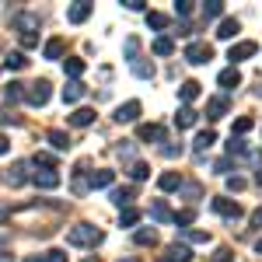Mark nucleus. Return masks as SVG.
Listing matches in <instances>:
<instances>
[{
  "label": "nucleus",
  "mask_w": 262,
  "mask_h": 262,
  "mask_svg": "<svg viewBox=\"0 0 262 262\" xmlns=\"http://www.w3.org/2000/svg\"><path fill=\"white\" fill-rule=\"evenodd\" d=\"M210 206H213V213H221V217H227V221H238V217H242V206H238L234 200H227V196H217Z\"/></svg>",
  "instance_id": "423d86ee"
},
{
  "label": "nucleus",
  "mask_w": 262,
  "mask_h": 262,
  "mask_svg": "<svg viewBox=\"0 0 262 262\" xmlns=\"http://www.w3.org/2000/svg\"><path fill=\"white\" fill-rule=\"evenodd\" d=\"M147 25L161 32V28H168V25H171V18H168V14H161V11H147Z\"/></svg>",
  "instance_id": "7c9ffc66"
},
{
  "label": "nucleus",
  "mask_w": 262,
  "mask_h": 262,
  "mask_svg": "<svg viewBox=\"0 0 262 262\" xmlns=\"http://www.w3.org/2000/svg\"><path fill=\"white\" fill-rule=\"evenodd\" d=\"M158 189H161V192H175V189H182V175L179 171H164L161 179H158Z\"/></svg>",
  "instance_id": "a211bd4d"
},
{
  "label": "nucleus",
  "mask_w": 262,
  "mask_h": 262,
  "mask_svg": "<svg viewBox=\"0 0 262 262\" xmlns=\"http://www.w3.org/2000/svg\"><path fill=\"white\" fill-rule=\"evenodd\" d=\"M42 56H46V60H60L63 56V39H49L42 46Z\"/></svg>",
  "instance_id": "cd10ccee"
},
{
  "label": "nucleus",
  "mask_w": 262,
  "mask_h": 262,
  "mask_svg": "<svg viewBox=\"0 0 262 262\" xmlns=\"http://www.w3.org/2000/svg\"><path fill=\"white\" fill-rule=\"evenodd\" d=\"M91 122H95V108H77V112L70 116V126H77V129L91 126Z\"/></svg>",
  "instance_id": "a878e982"
},
{
  "label": "nucleus",
  "mask_w": 262,
  "mask_h": 262,
  "mask_svg": "<svg viewBox=\"0 0 262 262\" xmlns=\"http://www.w3.org/2000/svg\"><path fill=\"white\" fill-rule=\"evenodd\" d=\"M210 262H234V252H231V248H217Z\"/></svg>",
  "instance_id": "c03bdc74"
},
{
  "label": "nucleus",
  "mask_w": 262,
  "mask_h": 262,
  "mask_svg": "<svg viewBox=\"0 0 262 262\" xmlns=\"http://www.w3.org/2000/svg\"><path fill=\"white\" fill-rule=\"evenodd\" d=\"M137 140H164V126H158V122H143L140 129H137Z\"/></svg>",
  "instance_id": "ddd939ff"
},
{
  "label": "nucleus",
  "mask_w": 262,
  "mask_h": 262,
  "mask_svg": "<svg viewBox=\"0 0 262 262\" xmlns=\"http://www.w3.org/2000/svg\"><path fill=\"white\" fill-rule=\"evenodd\" d=\"M252 154V147L242 140V137H231V143H227V158H248Z\"/></svg>",
  "instance_id": "4be33fe9"
},
{
  "label": "nucleus",
  "mask_w": 262,
  "mask_h": 262,
  "mask_svg": "<svg viewBox=\"0 0 262 262\" xmlns=\"http://www.w3.org/2000/svg\"><path fill=\"white\" fill-rule=\"evenodd\" d=\"M213 143H217V133H213V129H203L200 137L192 140V150H196V154H203V150H210Z\"/></svg>",
  "instance_id": "412c9836"
},
{
  "label": "nucleus",
  "mask_w": 262,
  "mask_h": 262,
  "mask_svg": "<svg viewBox=\"0 0 262 262\" xmlns=\"http://www.w3.org/2000/svg\"><path fill=\"white\" fill-rule=\"evenodd\" d=\"M192 4H196V0H175V14H179V18H189V14H192Z\"/></svg>",
  "instance_id": "79ce46f5"
},
{
  "label": "nucleus",
  "mask_w": 262,
  "mask_h": 262,
  "mask_svg": "<svg viewBox=\"0 0 262 262\" xmlns=\"http://www.w3.org/2000/svg\"><path fill=\"white\" fill-rule=\"evenodd\" d=\"M25 262H46V255H28Z\"/></svg>",
  "instance_id": "5fc2aeb1"
},
{
  "label": "nucleus",
  "mask_w": 262,
  "mask_h": 262,
  "mask_svg": "<svg viewBox=\"0 0 262 262\" xmlns=\"http://www.w3.org/2000/svg\"><path fill=\"white\" fill-rule=\"evenodd\" d=\"M242 32V25H238V18H224L221 28H217V39H234Z\"/></svg>",
  "instance_id": "5701e85b"
},
{
  "label": "nucleus",
  "mask_w": 262,
  "mask_h": 262,
  "mask_svg": "<svg viewBox=\"0 0 262 262\" xmlns=\"http://www.w3.org/2000/svg\"><path fill=\"white\" fill-rule=\"evenodd\" d=\"M126 4V11H143V0H122Z\"/></svg>",
  "instance_id": "3c124183"
},
{
  "label": "nucleus",
  "mask_w": 262,
  "mask_h": 262,
  "mask_svg": "<svg viewBox=\"0 0 262 262\" xmlns=\"http://www.w3.org/2000/svg\"><path fill=\"white\" fill-rule=\"evenodd\" d=\"M49 98H53V84L49 81H35L25 88V101L28 105H35V108H42V105H49Z\"/></svg>",
  "instance_id": "f03ea898"
},
{
  "label": "nucleus",
  "mask_w": 262,
  "mask_h": 262,
  "mask_svg": "<svg viewBox=\"0 0 262 262\" xmlns=\"http://www.w3.org/2000/svg\"><path fill=\"white\" fill-rule=\"evenodd\" d=\"M179 98L185 101V105H192V101L200 98V81H185V84L179 88Z\"/></svg>",
  "instance_id": "393cba45"
},
{
  "label": "nucleus",
  "mask_w": 262,
  "mask_h": 262,
  "mask_svg": "<svg viewBox=\"0 0 262 262\" xmlns=\"http://www.w3.org/2000/svg\"><path fill=\"white\" fill-rule=\"evenodd\" d=\"M88 18H91V4H88V0L70 4V11H67V21H70V25H84Z\"/></svg>",
  "instance_id": "6e6552de"
},
{
  "label": "nucleus",
  "mask_w": 262,
  "mask_h": 262,
  "mask_svg": "<svg viewBox=\"0 0 262 262\" xmlns=\"http://www.w3.org/2000/svg\"><path fill=\"white\" fill-rule=\"evenodd\" d=\"M185 60L196 63V67H200V63H210L213 60V46H210V42H189V46H185Z\"/></svg>",
  "instance_id": "7ed1b4c3"
},
{
  "label": "nucleus",
  "mask_w": 262,
  "mask_h": 262,
  "mask_svg": "<svg viewBox=\"0 0 262 262\" xmlns=\"http://www.w3.org/2000/svg\"><path fill=\"white\" fill-rule=\"evenodd\" d=\"M7 182H11V189H18L28 182V161H14L11 164V171H7Z\"/></svg>",
  "instance_id": "9b49d317"
},
{
  "label": "nucleus",
  "mask_w": 262,
  "mask_h": 262,
  "mask_svg": "<svg viewBox=\"0 0 262 262\" xmlns=\"http://www.w3.org/2000/svg\"><path fill=\"white\" fill-rule=\"evenodd\" d=\"M217 84H221L224 91H234V88L242 84V74H238V67H227V70H221V77H217Z\"/></svg>",
  "instance_id": "4468645a"
},
{
  "label": "nucleus",
  "mask_w": 262,
  "mask_h": 262,
  "mask_svg": "<svg viewBox=\"0 0 262 262\" xmlns=\"http://www.w3.org/2000/svg\"><path fill=\"white\" fill-rule=\"evenodd\" d=\"M63 70H67L74 81H77V77L84 74V60H67V63H63Z\"/></svg>",
  "instance_id": "ea45409f"
},
{
  "label": "nucleus",
  "mask_w": 262,
  "mask_h": 262,
  "mask_svg": "<svg viewBox=\"0 0 262 262\" xmlns=\"http://www.w3.org/2000/svg\"><path fill=\"white\" fill-rule=\"evenodd\" d=\"M161 154H164V158H182V143H179V147L168 143V147H161Z\"/></svg>",
  "instance_id": "de8ad7c7"
},
{
  "label": "nucleus",
  "mask_w": 262,
  "mask_h": 262,
  "mask_svg": "<svg viewBox=\"0 0 262 262\" xmlns=\"http://www.w3.org/2000/svg\"><path fill=\"white\" fill-rule=\"evenodd\" d=\"M224 14V0H206L203 4V18H221Z\"/></svg>",
  "instance_id": "72a5a7b5"
},
{
  "label": "nucleus",
  "mask_w": 262,
  "mask_h": 262,
  "mask_svg": "<svg viewBox=\"0 0 262 262\" xmlns=\"http://www.w3.org/2000/svg\"><path fill=\"white\" fill-rule=\"evenodd\" d=\"M0 262H11V255H0Z\"/></svg>",
  "instance_id": "bf43d9fd"
},
{
  "label": "nucleus",
  "mask_w": 262,
  "mask_h": 262,
  "mask_svg": "<svg viewBox=\"0 0 262 262\" xmlns=\"http://www.w3.org/2000/svg\"><path fill=\"white\" fill-rule=\"evenodd\" d=\"M46 140H49L53 150H70V137H67L63 129H49V133H46Z\"/></svg>",
  "instance_id": "6ab92c4d"
},
{
  "label": "nucleus",
  "mask_w": 262,
  "mask_h": 262,
  "mask_svg": "<svg viewBox=\"0 0 262 262\" xmlns=\"http://www.w3.org/2000/svg\"><path fill=\"white\" fill-rule=\"evenodd\" d=\"M133 74H137V77H143V81H150V77H154V63L137 60V63H133Z\"/></svg>",
  "instance_id": "e433bc0d"
},
{
  "label": "nucleus",
  "mask_w": 262,
  "mask_h": 262,
  "mask_svg": "<svg viewBox=\"0 0 262 262\" xmlns=\"http://www.w3.org/2000/svg\"><path fill=\"white\" fill-rule=\"evenodd\" d=\"M227 189H231V192H242L245 179H242V175H227Z\"/></svg>",
  "instance_id": "a18cd8bd"
},
{
  "label": "nucleus",
  "mask_w": 262,
  "mask_h": 262,
  "mask_svg": "<svg viewBox=\"0 0 262 262\" xmlns=\"http://www.w3.org/2000/svg\"><path fill=\"white\" fill-rule=\"evenodd\" d=\"M133 242H137V245H143V248H147V245H158V231H154V227H137Z\"/></svg>",
  "instance_id": "bb28decb"
},
{
  "label": "nucleus",
  "mask_w": 262,
  "mask_h": 262,
  "mask_svg": "<svg viewBox=\"0 0 262 262\" xmlns=\"http://www.w3.org/2000/svg\"><path fill=\"white\" fill-rule=\"evenodd\" d=\"M32 182H35L39 189H56V185H60V171H56V168H42V171L32 175Z\"/></svg>",
  "instance_id": "1a4fd4ad"
},
{
  "label": "nucleus",
  "mask_w": 262,
  "mask_h": 262,
  "mask_svg": "<svg viewBox=\"0 0 262 262\" xmlns=\"http://www.w3.org/2000/svg\"><path fill=\"white\" fill-rule=\"evenodd\" d=\"M116 182V171H108V168H98V171H91V189H108Z\"/></svg>",
  "instance_id": "f3484780"
},
{
  "label": "nucleus",
  "mask_w": 262,
  "mask_h": 262,
  "mask_svg": "<svg viewBox=\"0 0 262 262\" xmlns=\"http://www.w3.org/2000/svg\"><path fill=\"white\" fill-rule=\"evenodd\" d=\"M4 217H7V206H0V221H4Z\"/></svg>",
  "instance_id": "13d9d810"
},
{
  "label": "nucleus",
  "mask_w": 262,
  "mask_h": 262,
  "mask_svg": "<svg viewBox=\"0 0 262 262\" xmlns=\"http://www.w3.org/2000/svg\"><path fill=\"white\" fill-rule=\"evenodd\" d=\"M119 224H122V227H137V224H140V210H133V206H129V210H122Z\"/></svg>",
  "instance_id": "f704fd0d"
},
{
  "label": "nucleus",
  "mask_w": 262,
  "mask_h": 262,
  "mask_svg": "<svg viewBox=\"0 0 262 262\" xmlns=\"http://www.w3.org/2000/svg\"><path fill=\"white\" fill-rule=\"evenodd\" d=\"M259 53V42H252V39H245V42H234L231 49H227V60H231V67L238 60H248V56H255Z\"/></svg>",
  "instance_id": "20e7f679"
},
{
  "label": "nucleus",
  "mask_w": 262,
  "mask_h": 262,
  "mask_svg": "<svg viewBox=\"0 0 262 262\" xmlns=\"http://www.w3.org/2000/svg\"><path fill=\"white\" fill-rule=\"evenodd\" d=\"M252 126H255V122L248 119V116H242V119H234V126H231V137H245V133L252 129Z\"/></svg>",
  "instance_id": "c9c22d12"
},
{
  "label": "nucleus",
  "mask_w": 262,
  "mask_h": 262,
  "mask_svg": "<svg viewBox=\"0 0 262 262\" xmlns=\"http://www.w3.org/2000/svg\"><path fill=\"white\" fill-rule=\"evenodd\" d=\"M252 227H262V206L255 210V213H252Z\"/></svg>",
  "instance_id": "603ef678"
},
{
  "label": "nucleus",
  "mask_w": 262,
  "mask_h": 262,
  "mask_svg": "<svg viewBox=\"0 0 262 262\" xmlns=\"http://www.w3.org/2000/svg\"><path fill=\"white\" fill-rule=\"evenodd\" d=\"M224 116H227V95H217L206 101V119H224Z\"/></svg>",
  "instance_id": "f8f14e48"
},
{
  "label": "nucleus",
  "mask_w": 262,
  "mask_h": 262,
  "mask_svg": "<svg viewBox=\"0 0 262 262\" xmlns=\"http://www.w3.org/2000/svg\"><path fill=\"white\" fill-rule=\"evenodd\" d=\"M137 53H140V39H137V35H129V39H126V60L137 63Z\"/></svg>",
  "instance_id": "58836bf2"
},
{
  "label": "nucleus",
  "mask_w": 262,
  "mask_h": 262,
  "mask_svg": "<svg viewBox=\"0 0 262 262\" xmlns=\"http://www.w3.org/2000/svg\"><path fill=\"white\" fill-rule=\"evenodd\" d=\"M189 259H192V248L185 242H171L164 248V262H189Z\"/></svg>",
  "instance_id": "0eeeda50"
},
{
  "label": "nucleus",
  "mask_w": 262,
  "mask_h": 262,
  "mask_svg": "<svg viewBox=\"0 0 262 262\" xmlns=\"http://www.w3.org/2000/svg\"><path fill=\"white\" fill-rule=\"evenodd\" d=\"M255 185H259V189H262V168H259V171H255Z\"/></svg>",
  "instance_id": "6e6d98bb"
},
{
  "label": "nucleus",
  "mask_w": 262,
  "mask_h": 262,
  "mask_svg": "<svg viewBox=\"0 0 262 262\" xmlns=\"http://www.w3.org/2000/svg\"><path fill=\"white\" fill-rule=\"evenodd\" d=\"M119 262H137V259H119Z\"/></svg>",
  "instance_id": "052dcab7"
},
{
  "label": "nucleus",
  "mask_w": 262,
  "mask_h": 262,
  "mask_svg": "<svg viewBox=\"0 0 262 262\" xmlns=\"http://www.w3.org/2000/svg\"><path fill=\"white\" fill-rule=\"evenodd\" d=\"M7 150H11V143H7V137L0 133V154H7Z\"/></svg>",
  "instance_id": "864d4df0"
},
{
  "label": "nucleus",
  "mask_w": 262,
  "mask_h": 262,
  "mask_svg": "<svg viewBox=\"0 0 262 262\" xmlns=\"http://www.w3.org/2000/svg\"><path fill=\"white\" fill-rule=\"evenodd\" d=\"M150 49H154V56H171V53H175V42L168 39V35H161V39H154Z\"/></svg>",
  "instance_id": "c85d7f7f"
},
{
  "label": "nucleus",
  "mask_w": 262,
  "mask_h": 262,
  "mask_svg": "<svg viewBox=\"0 0 262 262\" xmlns=\"http://www.w3.org/2000/svg\"><path fill=\"white\" fill-rule=\"evenodd\" d=\"M213 171H217V175H227V171H231V158H221V161L213 164Z\"/></svg>",
  "instance_id": "09e8293b"
},
{
  "label": "nucleus",
  "mask_w": 262,
  "mask_h": 262,
  "mask_svg": "<svg viewBox=\"0 0 262 262\" xmlns=\"http://www.w3.org/2000/svg\"><path fill=\"white\" fill-rule=\"evenodd\" d=\"M150 221L168 224V221H175V213L168 210V203H164V200H154V206H150Z\"/></svg>",
  "instance_id": "dca6fc26"
},
{
  "label": "nucleus",
  "mask_w": 262,
  "mask_h": 262,
  "mask_svg": "<svg viewBox=\"0 0 262 262\" xmlns=\"http://www.w3.org/2000/svg\"><path fill=\"white\" fill-rule=\"evenodd\" d=\"M255 252H259V255H262V238H259V242H255Z\"/></svg>",
  "instance_id": "4d7b16f0"
},
{
  "label": "nucleus",
  "mask_w": 262,
  "mask_h": 262,
  "mask_svg": "<svg viewBox=\"0 0 262 262\" xmlns=\"http://www.w3.org/2000/svg\"><path fill=\"white\" fill-rule=\"evenodd\" d=\"M84 91H88V88H84L81 81H70L67 88H63V101H67V105H74V101L84 98Z\"/></svg>",
  "instance_id": "aec40b11"
},
{
  "label": "nucleus",
  "mask_w": 262,
  "mask_h": 262,
  "mask_svg": "<svg viewBox=\"0 0 262 262\" xmlns=\"http://www.w3.org/2000/svg\"><path fill=\"white\" fill-rule=\"evenodd\" d=\"M67 242L77 245V248H88V245H101V231H98V227H91V224H74V227L67 231Z\"/></svg>",
  "instance_id": "f257e3e1"
},
{
  "label": "nucleus",
  "mask_w": 262,
  "mask_h": 262,
  "mask_svg": "<svg viewBox=\"0 0 262 262\" xmlns=\"http://www.w3.org/2000/svg\"><path fill=\"white\" fill-rule=\"evenodd\" d=\"M137 200V189L133 185H119V189H112V203L119 206V210H129V203Z\"/></svg>",
  "instance_id": "9d476101"
},
{
  "label": "nucleus",
  "mask_w": 262,
  "mask_h": 262,
  "mask_svg": "<svg viewBox=\"0 0 262 262\" xmlns=\"http://www.w3.org/2000/svg\"><path fill=\"white\" fill-rule=\"evenodd\" d=\"M140 112H143V105L137 98H129V101H122L119 108H116L112 119H116V122H137V119H140Z\"/></svg>",
  "instance_id": "39448f33"
},
{
  "label": "nucleus",
  "mask_w": 262,
  "mask_h": 262,
  "mask_svg": "<svg viewBox=\"0 0 262 262\" xmlns=\"http://www.w3.org/2000/svg\"><path fill=\"white\" fill-rule=\"evenodd\" d=\"M147 175H150V168H147V164H143V161H137V164H133V168H129V179H133V182H143V179H147Z\"/></svg>",
  "instance_id": "a19ab883"
},
{
  "label": "nucleus",
  "mask_w": 262,
  "mask_h": 262,
  "mask_svg": "<svg viewBox=\"0 0 262 262\" xmlns=\"http://www.w3.org/2000/svg\"><path fill=\"white\" fill-rule=\"evenodd\" d=\"M28 60H25V53H7L4 56V70H25Z\"/></svg>",
  "instance_id": "c756f323"
},
{
  "label": "nucleus",
  "mask_w": 262,
  "mask_h": 262,
  "mask_svg": "<svg viewBox=\"0 0 262 262\" xmlns=\"http://www.w3.org/2000/svg\"><path fill=\"white\" fill-rule=\"evenodd\" d=\"M46 262H67V252L53 248V252H46Z\"/></svg>",
  "instance_id": "8fccbe9b"
},
{
  "label": "nucleus",
  "mask_w": 262,
  "mask_h": 262,
  "mask_svg": "<svg viewBox=\"0 0 262 262\" xmlns=\"http://www.w3.org/2000/svg\"><path fill=\"white\" fill-rule=\"evenodd\" d=\"M21 46H25V49H35V46H39V35H35V32H25V35H21Z\"/></svg>",
  "instance_id": "49530a36"
},
{
  "label": "nucleus",
  "mask_w": 262,
  "mask_h": 262,
  "mask_svg": "<svg viewBox=\"0 0 262 262\" xmlns=\"http://www.w3.org/2000/svg\"><path fill=\"white\" fill-rule=\"evenodd\" d=\"M192 221H196V210H192V206H189V210H182V213H175V224H179V231H185V227H189Z\"/></svg>",
  "instance_id": "4c0bfd02"
},
{
  "label": "nucleus",
  "mask_w": 262,
  "mask_h": 262,
  "mask_svg": "<svg viewBox=\"0 0 262 262\" xmlns=\"http://www.w3.org/2000/svg\"><path fill=\"white\" fill-rule=\"evenodd\" d=\"M196 119H200L196 108H192V105H182L179 116H175V126H179V129H189V126H196Z\"/></svg>",
  "instance_id": "2eb2a0df"
},
{
  "label": "nucleus",
  "mask_w": 262,
  "mask_h": 262,
  "mask_svg": "<svg viewBox=\"0 0 262 262\" xmlns=\"http://www.w3.org/2000/svg\"><path fill=\"white\" fill-rule=\"evenodd\" d=\"M32 164H35V168H56L53 154H35V158H32Z\"/></svg>",
  "instance_id": "37998d69"
},
{
  "label": "nucleus",
  "mask_w": 262,
  "mask_h": 262,
  "mask_svg": "<svg viewBox=\"0 0 262 262\" xmlns=\"http://www.w3.org/2000/svg\"><path fill=\"white\" fill-rule=\"evenodd\" d=\"M182 238H185V242H192V245H206V242H210V231H192V227H185V231H182Z\"/></svg>",
  "instance_id": "2f4dec72"
},
{
  "label": "nucleus",
  "mask_w": 262,
  "mask_h": 262,
  "mask_svg": "<svg viewBox=\"0 0 262 262\" xmlns=\"http://www.w3.org/2000/svg\"><path fill=\"white\" fill-rule=\"evenodd\" d=\"M25 88H28V84L11 81V84H7V91H4V98H7V101H21V98H25Z\"/></svg>",
  "instance_id": "473e14b6"
},
{
  "label": "nucleus",
  "mask_w": 262,
  "mask_h": 262,
  "mask_svg": "<svg viewBox=\"0 0 262 262\" xmlns=\"http://www.w3.org/2000/svg\"><path fill=\"white\" fill-rule=\"evenodd\" d=\"M14 25L21 28V35H25V32H39V14H28V11H25V14L14 18Z\"/></svg>",
  "instance_id": "b1692460"
}]
</instances>
